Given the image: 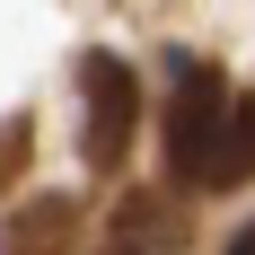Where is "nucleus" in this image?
Listing matches in <instances>:
<instances>
[{
	"label": "nucleus",
	"mask_w": 255,
	"mask_h": 255,
	"mask_svg": "<svg viewBox=\"0 0 255 255\" xmlns=\"http://www.w3.org/2000/svg\"><path fill=\"white\" fill-rule=\"evenodd\" d=\"M229 115H238V88L220 62H176V97H167V167H176L194 194H211V158L229 141Z\"/></svg>",
	"instance_id": "1"
},
{
	"label": "nucleus",
	"mask_w": 255,
	"mask_h": 255,
	"mask_svg": "<svg viewBox=\"0 0 255 255\" xmlns=\"http://www.w3.org/2000/svg\"><path fill=\"white\" fill-rule=\"evenodd\" d=\"M79 97H88V167L97 176H115L132 150V115H141V79H132V62H115V53H79Z\"/></svg>",
	"instance_id": "2"
},
{
	"label": "nucleus",
	"mask_w": 255,
	"mask_h": 255,
	"mask_svg": "<svg viewBox=\"0 0 255 255\" xmlns=\"http://www.w3.org/2000/svg\"><path fill=\"white\" fill-rule=\"evenodd\" d=\"M115 255H185L194 247V220H185L176 194H158V185H141V194H115Z\"/></svg>",
	"instance_id": "3"
},
{
	"label": "nucleus",
	"mask_w": 255,
	"mask_h": 255,
	"mask_svg": "<svg viewBox=\"0 0 255 255\" xmlns=\"http://www.w3.org/2000/svg\"><path fill=\"white\" fill-rule=\"evenodd\" d=\"M71 229H79V203L71 194H44V203H26L0 229V255H71Z\"/></svg>",
	"instance_id": "4"
},
{
	"label": "nucleus",
	"mask_w": 255,
	"mask_h": 255,
	"mask_svg": "<svg viewBox=\"0 0 255 255\" xmlns=\"http://www.w3.org/2000/svg\"><path fill=\"white\" fill-rule=\"evenodd\" d=\"M229 185H255V97H238L229 141H220V158H211V194H229Z\"/></svg>",
	"instance_id": "5"
},
{
	"label": "nucleus",
	"mask_w": 255,
	"mask_h": 255,
	"mask_svg": "<svg viewBox=\"0 0 255 255\" xmlns=\"http://www.w3.org/2000/svg\"><path fill=\"white\" fill-rule=\"evenodd\" d=\"M26 150H35V124H26V115H9V124H0V194L26 176Z\"/></svg>",
	"instance_id": "6"
},
{
	"label": "nucleus",
	"mask_w": 255,
	"mask_h": 255,
	"mask_svg": "<svg viewBox=\"0 0 255 255\" xmlns=\"http://www.w3.org/2000/svg\"><path fill=\"white\" fill-rule=\"evenodd\" d=\"M220 255H255V220H247V229H238V238H229Z\"/></svg>",
	"instance_id": "7"
}]
</instances>
